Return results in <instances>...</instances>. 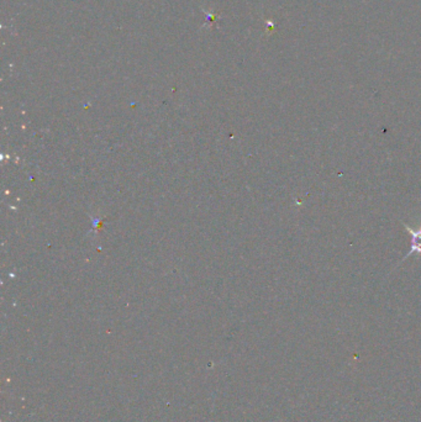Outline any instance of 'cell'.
I'll list each match as a JSON object with an SVG mask.
<instances>
[{
  "label": "cell",
  "instance_id": "1",
  "mask_svg": "<svg viewBox=\"0 0 421 422\" xmlns=\"http://www.w3.org/2000/svg\"><path fill=\"white\" fill-rule=\"evenodd\" d=\"M407 228H408L409 233L411 235V247H410L408 256L413 253H421V227L418 230H413L409 227Z\"/></svg>",
  "mask_w": 421,
  "mask_h": 422
}]
</instances>
